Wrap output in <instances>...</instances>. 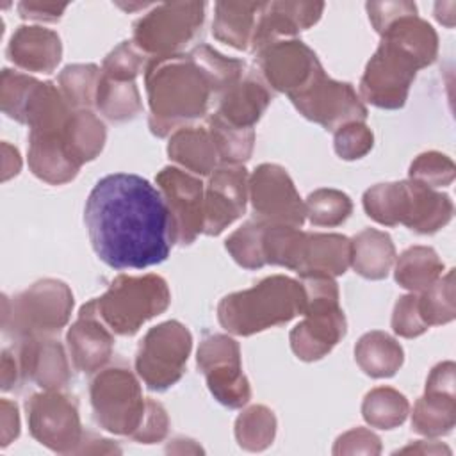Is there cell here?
Listing matches in <instances>:
<instances>
[{"mask_svg": "<svg viewBox=\"0 0 456 456\" xmlns=\"http://www.w3.org/2000/svg\"><path fill=\"white\" fill-rule=\"evenodd\" d=\"M419 314L428 326L447 324L456 317L454 305V269H449L435 283L417 296Z\"/></svg>", "mask_w": 456, "mask_h": 456, "instance_id": "obj_40", "label": "cell"}, {"mask_svg": "<svg viewBox=\"0 0 456 456\" xmlns=\"http://www.w3.org/2000/svg\"><path fill=\"white\" fill-rule=\"evenodd\" d=\"M324 11L322 2H267L262 4L253 39V53L264 50L265 46L281 41L283 37H292L297 32L315 25Z\"/></svg>", "mask_w": 456, "mask_h": 456, "instance_id": "obj_18", "label": "cell"}, {"mask_svg": "<svg viewBox=\"0 0 456 456\" xmlns=\"http://www.w3.org/2000/svg\"><path fill=\"white\" fill-rule=\"evenodd\" d=\"M207 130L212 137L221 164L240 166L251 157L255 146V130L232 126L216 112L208 116Z\"/></svg>", "mask_w": 456, "mask_h": 456, "instance_id": "obj_37", "label": "cell"}, {"mask_svg": "<svg viewBox=\"0 0 456 456\" xmlns=\"http://www.w3.org/2000/svg\"><path fill=\"white\" fill-rule=\"evenodd\" d=\"M7 57L25 71L52 73L62 57L61 37L39 25H21L11 36Z\"/></svg>", "mask_w": 456, "mask_h": 456, "instance_id": "obj_22", "label": "cell"}, {"mask_svg": "<svg viewBox=\"0 0 456 456\" xmlns=\"http://www.w3.org/2000/svg\"><path fill=\"white\" fill-rule=\"evenodd\" d=\"M351 265V240L340 233H308L305 240L299 276H340Z\"/></svg>", "mask_w": 456, "mask_h": 456, "instance_id": "obj_25", "label": "cell"}, {"mask_svg": "<svg viewBox=\"0 0 456 456\" xmlns=\"http://www.w3.org/2000/svg\"><path fill=\"white\" fill-rule=\"evenodd\" d=\"M20 381H21V374H20L18 358L16 354L5 349L2 353V390H11Z\"/></svg>", "mask_w": 456, "mask_h": 456, "instance_id": "obj_56", "label": "cell"}, {"mask_svg": "<svg viewBox=\"0 0 456 456\" xmlns=\"http://www.w3.org/2000/svg\"><path fill=\"white\" fill-rule=\"evenodd\" d=\"M84 221L98 258L112 269H146L173 246L166 201L159 187L132 173H112L87 196Z\"/></svg>", "mask_w": 456, "mask_h": 456, "instance_id": "obj_1", "label": "cell"}, {"mask_svg": "<svg viewBox=\"0 0 456 456\" xmlns=\"http://www.w3.org/2000/svg\"><path fill=\"white\" fill-rule=\"evenodd\" d=\"M171 303L166 280L159 274L116 276L109 289L94 297V306L105 326L121 337H130L139 328L160 315Z\"/></svg>", "mask_w": 456, "mask_h": 456, "instance_id": "obj_5", "label": "cell"}, {"mask_svg": "<svg viewBox=\"0 0 456 456\" xmlns=\"http://www.w3.org/2000/svg\"><path fill=\"white\" fill-rule=\"evenodd\" d=\"M346 315L337 306L315 308L305 314L290 331V347L303 362H315L326 356L346 335Z\"/></svg>", "mask_w": 456, "mask_h": 456, "instance_id": "obj_21", "label": "cell"}, {"mask_svg": "<svg viewBox=\"0 0 456 456\" xmlns=\"http://www.w3.org/2000/svg\"><path fill=\"white\" fill-rule=\"evenodd\" d=\"M71 310V289L61 280L45 278L12 297L4 296L2 328L18 340L52 337L68 324Z\"/></svg>", "mask_w": 456, "mask_h": 456, "instance_id": "obj_4", "label": "cell"}, {"mask_svg": "<svg viewBox=\"0 0 456 456\" xmlns=\"http://www.w3.org/2000/svg\"><path fill=\"white\" fill-rule=\"evenodd\" d=\"M192 335L180 321H166L146 331L135 353V372L155 392L176 385L185 372Z\"/></svg>", "mask_w": 456, "mask_h": 456, "instance_id": "obj_7", "label": "cell"}, {"mask_svg": "<svg viewBox=\"0 0 456 456\" xmlns=\"http://www.w3.org/2000/svg\"><path fill=\"white\" fill-rule=\"evenodd\" d=\"M420 62L399 43L381 37L360 78V98L379 109H399L406 103L410 86Z\"/></svg>", "mask_w": 456, "mask_h": 456, "instance_id": "obj_9", "label": "cell"}, {"mask_svg": "<svg viewBox=\"0 0 456 456\" xmlns=\"http://www.w3.org/2000/svg\"><path fill=\"white\" fill-rule=\"evenodd\" d=\"M306 232L296 226L265 223L262 232V255L265 264L281 265L290 271L299 269Z\"/></svg>", "mask_w": 456, "mask_h": 456, "instance_id": "obj_35", "label": "cell"}, {"mask_svg": "<svg viewBox=\"0 0 456 456\" xmlns=\"http://www.w3.org/2000/svg\"><path fill=\"white\" fill-rule=\"evenodd\" d=\"M271 100L273 94L267 86L253 73H248L217 96L216 114L232 126L255 130Z\"/></svg>", "mask_w": 456, "mask_h": 456, "instance_id": "obj_23", "label": "cell"}, {"mask_svg": "<svg viewBox=\"0 0 456 456\" xmlns=\"http://www.w3.org/2000/svg\"><path fill=\"white\" fill-rule=\"evenodd\" d=\"M306 219L314 226H338L353 212L351 198L338 189H317L305 201Z\"/></svg>", "mask_w": 456, "mask_h": 456, "instance_id": "obj_43", "label": "cell"}, {"mask_svg": "<svg viewBox=\"0 0 456 456\" xmlns=\"http://www.w3.org/2000/svg\"><path fill=\"white\" fill-rule=\"evenodd\" d=\"M189 55L203 69V73L208 77V80H210V84L216 91V98L244 77V68L246 66H244L242 61L226 57V55L219 53L217 50H214L208 45L194 46L189 52Z\"/></svg>", "mask_w": 456, "mask_h": 456, "instance_id": "obj_41", "label": "cell"}, {"mask_svg": "<svg viewBox=\"0 0 456 456\" xmlns=\"http://www.w3.org/2000/svg\"><path fill=\"white\" fill-rule=\"evenodd\" d=\"M16 358L21 381H32L43 390H61L69 383L71 370L66 351L52 337L20 340Z\"/></svg>", "mask_w": 456, "mask_h": 456, "instance_id": "obj_19", "label": "cell"}, {"mask_svg": "<svg viewBox=\"0 0 456 456\" xmlns=\"http://www.w3.org/2000/svg\"><path fill=\"white\" fill-rule=\"evenodd\" d=\"M100 77L102 69L96 64H69L59 73V89L73 110L94 103Z\"/></svg>", "mask_w": 456, "mask_h": 456, "instance_id": "obj_39", "label": "cell"}, {"mask_svg": "<svg viewBox=\"0 0 456 456\" xmlns=\"http://www.w3.org/2000/svg\"><path fill=\"white\" fill-rule=\"evenodd\" d=\"M381 440L367 428H354L340 435L333 445V454H379Z\"/></svg>", "mask_w": 456, "mask_h": 456, "instance_id": "obj_51", "label": "cell"}, {"mask_svg": "<svg viewBox=\"0 0 456 456\" xmlns=\"http://www.w3.org/2000/svg\"><path fill=\"white\" fill-rule=\"evenodd\" d=\"M429 326L422 321L419 314V305H417V294H406L401 296L394 306L392 314V330L395 335L404 337V338H415L422 335Z\"/></svg>", "mask_w": 456, "mask_h": 456, "instance_id": "obj_49", "label": "cell"}, {"mask_svg": "<svg viewBox=\"0 0 456 456\" xmlns=\"http://www.w3.org/2000/svg\"><path fill=\"white\" fill-rule=\"evenodd\" d=\"M30 435L45 447L59 454H77L84 429L75 397L61 390L32 394L25 403Z\"/></svg>", "mask_w": 456, "mask_h": 456, "instance_id": "obj_10", "label": "cell"}, {"mask_svg": "<svg viewBox=\"0 0 456 456\" xmlns=\"http://www.w3.org/2000/svg\"><path fill=\"white\" fill-rule=\"evenodd\" d=\"M289 98L299 114L326 130L335 132L349 121H363L367 118V107L354 87L349 82L330 78L324 69Z\"/></svg>", "mask_w": 456, "mask_h": 456, "instance_id": "obj_12", "label": "cell"}, {"mask_svg": "<svg viewBox=\"0 0 456 456\" xmlns=\"http://www.w3.org/2000/svg\"><path fill=\"white\" fill-rule=\"evenodd\" d=\"M87 454V452H121L119 447H116L114 444H110V440L107 438H100L93 433H84L82 444L77 451V454Z\"/></svg>", "mask_w": 456, "mask_h": 456, "instance_id": "obj_58", "label": "cell"}, {"mask_svg": "<svg viewBox=\"0 0 456 456\" xmlns=\"http://www.w3.org/2000/svg\"><path fill=\"white\" fill-rule=\"evenodd\" d=\"M454 362H442L435 365L426 379V392L454 395Z\"/></svg>", "mask_w": 456, "mask_h": 456, "instance_id": "obj_54", "label": "cell"}, {"mask_svg": "<svg viewBox=\"0 0 456 456\" xmlns=\"http://www.w3.org/2000/svg\"><path fill=\"white\" fill-rule=\"evenodd\" d=\"M68 119L61 125L28 132V167L39 180L52 185L71 182L80 169L66 146L64 128Z\"/></svg>", "mask_w": 456, "mask_h": 456, "instance_id": "obj_20", "label": "cell"}, {"mask_svg": "<svg viewBox=\"0 0 456 456\" xmlns=\"http://www.w3.org/2000/svg\"><path fill=\"white\" fill-rule=\"evenodd\" d=\"M0 444L9 445L20 435V415L16 403L9 399L0 401Z\"/></svg>", "mask_w": 456, "mask_h": 456, "instance_id": "obj_55", "label": "cell"}, {"mask_svg": "<svg viewBox=\"0 0 456 456\" xmlns=\"http://www.w3.org/2000/svg\"><path fill=\"white\" fill-rule=\"evenodd\" d=\"M379 36L390 37L406 48L422 68L435 62L438 53V36L435 28L417 12L404 14L392 21Z\"/></svg>", "mask_w": 456, "mask_h": 456, "instance_id": "obj_31", "label": "cell"}, {"mask_svg": "<svg viewBox=\"0 0 456 456\" xmlns=\"http://www.w3.org/2000/svg\"><path fill=\"white\" fill-rule=\"evenodd\" d=\"M146 53H142L134 41L119 43L102 62V75L114 80H135L139 71L146 66Z\"/></svg>", "mask_w": 456, "mask_h": 456, "instance_id": "obj_47", "label": "cell"}, {"mask_svg": "<svg viewBox=\"0 0 456 456\" xmlns=\"http://www.w3.org/2000/svg\"><path fill=\"white\" fill-rule=\"evenodd\" d=\"M374 144L372 130L363 121H349L335 130V153L344 160H356L365 157Z\"/></svg>", "mask_w": 456, "mask_h": 456, "instance_id": "obj_48", "label": "cell"}, {"mask_svg": "<svg viewBox=\"0 0 456 456\" xmlns=\"http://www.w3.org/2000/svg\"><path fill=\"white\" fill-rule=\"evenodd\" d=\"M395 262V248L388 233L365 228L351 239V267L367 280H381Z\"/></svg>", "mask_w": 456, "mask_h": 456, "instance_id": "obj_27", "label": "cell"}, {"mask_svg": "<svg viewBox=\"0 0 456 456\" xmlns=\"http://www.w3.org/2000/svg\"><path fill=\"white\" fill-rule=\"evenodd\" d=\"M260 7L258 2H217L212 21L214 37L237 50L249 48Z\"/></svg>", "mask_w": 456, "mask_h": 456, "instance_id": "obj_28", "label": "cell"}, {"mask_svg": "<svg viewBox=\"0 0 456 456\" xmlns=\"http://www.w3.org/2000/svg\"><path fill=\"white\" fill-rule=\"evenodd\" d=\"M36 78L28 77L25 73L14 71V69H2L0 77V107L4 114H7L11 119H16L21 123L25 103L30 96V91L36 86Z\"/></svg>", "mask_w": 456, "mask_h": 456, "instance_id": "obj_46", "label": "cell"}, {"mask_svg": "<svg viewBox=\"0 0 456 456\" xmlns=\"http://www.w3.org/2000/svg\"><path fill=\"white\" fill-rule=\"evenodd\" d=\"M21 169V159L14 146L9 142H2V180H9L11 176H16Z\"/></svg>", "mask_w": 456, "mask_h": 456, "instance_id": "obj_57", "label": "cell"}, {"mask_svg": "<svg viewBox=\"0 0 456 456\" xmlns=\"http://www.w3.org/2000/svg\"><path fill=\"white\" fill-rule=\"evenodd\" d=\"M203 20V2L159 4L134 23L132 41L150 57L175 55L194 39Z\"/></svg>", "mask_w": 456, "mask_h": 456, "instance_id": "obj_8", "label": "cell"}, {"mask_svg": "<svg viewBox=\"0 0 456 456\" xmlns=\"http://www.w3.org/2000/svg\"><path fill=\"white\" fill-rule=\"evenodd\" d=\"M442 271L444 262L433 248L411 246L397 256L394 276L403 289L410 292H422L442 276Z\"/></svg>", "mask_w": 456, "mask_h": 456, "instance_id": "obj_32", "label": "cell"}, {"mask_svg": "<svg viewBox=\"0 0 456 456\" xmlns=\"http://www.w3.org/2000/svg\"><path fill=\"white\" fill-rule=\"evenodd\" d=\"M354 360L367 376L390 378L401 369L404 362V351L394 337L374 330L362 335L356 342Z\"/></svg>", "mask_w": 456, "mask_h": 456, "instance_id": "obj_29", "label": "cell"}, {"mask_svg": "<svg viewBox=\"0 0 456 456\" xmlns=\"http://www.w3.org/2000/svg\"><path fill=\"white\" fill-rule=\"evenodd\" d=\"M249 175L244 166L216 167L208 176L203 198V233L219 235L246 212Z\"/></svg>", "mask_w": 456, "mask_h": 456, "instance_id": "obj_16", "label": "cell"}, {"mask_svg": "<svg viewBox=\"0 0 456 456\" xmlns=\"http://www.w3.org/2000/svg\"><path fill=\"white\" fill-rule=\"evenodd\" d=\"M198 369L214 399L226 408H242L251 399V387L242 372L237 340L223 333L203 337L196 354Z\"/></svg>", "mask_w": 456, "mask_h": 456, "instance_id": "obj_11", "label": "cell"}, {"mask_svg": "<svg viewBox=\"0 0 456 456\" xmlns=\"http://www.w3.org/2000/svg\"><path fill=\"white\" fill-rule=\"evenodd\" d=\"M71 363L77 370L98 372L112 356L114 333L100 319L94 299L80 306L77 321L66 333Z\"/></svg>", "mask_w": 456, "mask_h": 456, "instance_id": "obj_17", "label": "cell"}, {"mask_svg": "<svg viewBox=\"0 0 456 456\" xmlns=\"http://www.w3.org/2000/svg\"><path fill=\"white\" fill-rule=\"evenodd\" d=\"M66 4H48V2H32L23 0L18 4V12L23 20L32 21H57L66 11Z\"/></svg>", "mask_w": 456, "mask_h": 456, "instance_id": "obj_53", "label": "cell"}, {"mask_svg": "<svg viewBox=\"0 0 456 456\" xmlns=\"http://www.w3.org/2000/svg\"><path fill=\"white\" fill-rule=\"evenodd\" d=\"M454 176H456V167L452 159L440 151H424L417 155L408 169L410 180L420 182L433 189L451 185Z\"/></svg>", "mask_w": 456, "mask_h": 456, "instance_id": "obj_45", "label": "cell"}, {"mask_svg": "<svg viewBox=\"0 0 456 456\" xmlns=\"http://www.w3.org/2000/svg\"><path fill=\"white\" fill-rule=\"evenodd\" d=\"M157 187L166 201L171 224L173 244L187 246L203 233V198L201 180L180 167L166 166L155 176Z\"/></svg>", "mask_w": 456, "mask_h": 456, "instance_id": "obj_13", "label": "cell"}, {"mask_svg": "<svg viewBox=\"0 0 456 456\" xmlns=\"http://www.w3.org/2000/svg\"><path fill=\"white\" fill-rule=\"evenodd\" d=\"M456 424V395L424 392L413 404L411 428L424 436H442Z\"/></svg>", "mask_w": 456, "mask_h": 456, "instance_id": "obj_33", "label": "cell"}, {"mask_svg": "<svg viewBox=\"0 0 456 456\" xmlns=\"http://www.w3.org/2000/svg\"><path fill=\"white\" fill-rule=\"evenodd\" d=\"M365 9L378 34H381L397 18L417 12V5L413 2H369Z\"/></svg>", "mask_w": 456, "mask_h": 456, "instance_id": "obj_52", "label": "cell"}, {"mask_svg": "<svg viewBox=\"0 0 456 456\" xmlns=\"http://www.w3.org/2000/svg\"><path fill=\"white\" fill-rule=\"evenodd\" d=\"M94 420L109 433L134 436L146 415L148 397H142L137 376L125 365L100 369L89 387Z\"/></svg>", "mask_w": 456, "mask_h": 456, "instance_id": "obj_6", "label": "cell"}, {"mask_svg": "<svg viewBox=\"0 0 456 456\" xmlns=\"http://www.w3.org/2000/svg\"><path fill=\"white\" fill-rule=\"evenodd\" d=\"M404 207V183L387 182L363 192V208L370 219L385 226L401 224Z\"/></svg>", "mask_w": 456, "mask_h": 456, "instance_id": "obj_42", "label": "cell"}, {"mask_svg": "<svg viewBox=\"0 0 456 456\" xmlns=\"http://www.w3.org/2000/svg\"><path fill=\"white\" fill-rule=\"evenodd\" d=\"M305 312V290L299 280L273 274L246 290L224 296L217 305V321L232 335L249 337L285 324Z\"/></svg>", "mask_w": 456, "mask_h": 456, "instance_id": "obj_3", "label": "cell"}, {"mask_svg": "<svg viewBox=\"0 0 456 456\" xmlns=\"http://www.w3.org/2000/svg\"><path fill=\"white\" fill-rule=\"evenodd\" d=\"M150 105L148 125L157 137L185 126L208 112L216 91L189 53L151 57L144 66Z\"/></svg>", "mask_w": 456, "mask_h": 456, "instance_id": "obj_2", "label": "cell"}, {"mask_svg": "<svg viewBox=\"0 0 456 456\" xmlns=\"http://www.w3.org/2000/svg\"><path fill=\"white\" fill-rule=\"evenodd\" d=\"M397 452H413V454H440V452H445L449 454L451 449L445 447L444 444H438V442H428V440H419L408 447H403L399 449Z\"/></svg>", "mask_w": 456, "mask_h": 456, "instance_id": "obj_59", "label": "cell"}, {"mask_svg": "<svg viewBox=\"0 0 456 456\" xmlns=\"http://www.w3.org/2000/svg\"><path fill=\"white\" fill-rule=\"evenodd\" d=\"M454 205L445 192H438L415 180H404V216L401 224L428 235L444 228L452 219Z\"/></svg>", "mask_w": 456, "mask_h": 456, "instance_id": "obj_24", "label": "cell"}, {"mask_svg": "<svg viewBox=\"0 0 456 456\" xmlns=\"http://www.w3.org/2000/svg\"><path fill=\"white\" fill-rule=\"evenodd\" d=\"M167 429H169V417L166 408L159 401L148 397L146 415L139 429L134 433L132 440L139 444H157L166 438Z\"/></svg>", "mask_w": 456, "mask_h": 456, "instance_id": "obj_50", "label": "cell"}, {"mask_svg": "<svg viewBox=\"0 0 456 456\" xmlns=\"http://www.w3.org/2000/svg\"><path fill=\"white\" fill-rule=\"evenodd\" d=\"M249 200L256 219L271 224L301 228L306 219L305 201L285 167L260 164L249 176Z\"/></svg>", "mask_w": 456, "mask_h": 456, "instance_id": "obj_14", "label": "cell"}, {"mask_svg": "<svg viewBox=\"0 0 456 456\" xmlns=\"http://www.w3.org/2000/svg\"><path fill=\"white\" fill-rule=\"evenodd\" d=\"M94 105L100 114L116 123L134 119L142 110L141 94L134 80H114L105 75L100 77Z\"/></svg>", "mask_w": 456, "mask_h": 456, "instance_id": "obj_34", "label": "cell"}, {"mask_svg": "<svg viewBox=\"0 0 456 456\" xmlns=\"http://www.w3.org/2000/svg\"><path fill=\"white\" fill-rule=\"evenodd\" d=\"M169 159L196 176H210L219 162L216 146L207 128L182 126L167 142Z\"/></svg>", "mask_w": 456, "mask_h": 456, "instance_id": "obj_26", "label": "cell"}, {"mask_svg": "<svg viewBox=\"0 0 456 456\" xmlns=\"http://www.w3.org/2000/svg\"><path fill=\"white\" fill-rule=\"evenodd\" d=\"M264 226H265V221L253 217L226 239L224 248L240 267L260 269L265 265V260L262 255Z\"/></svg>", "mask_w": 456, "mask_h": 456, "instance_id": "obj_44", "label": "cell"}, {"mask_svg": "<svg viewBox=\"0 0 456 456\" xmlns=\"http://www.w3.org/2000/svg\"><path fill=\"white\" fill-rule=\"evenodd\" d=\"M255 55L264 80L287 96L308 86L322 71L315 52L299 39L276 41Z\"/></svg>", "mask_w": 456, "mask_h": 456, "instance_id": "obj_15", "label": "cell"}, {"mask_svg": "<svg viewBox=\"0 0 456 456\" xmlns=\"http://www.w3.org/2000/svg\"><path fill=\"white\" fill-rule=\"evenodd\" d=\"M410 411L408 399L395 388L376 387L365 394L362 415L370 428L394 429L401 426Z\"/></svg>", "mask_w": 456, "mask_h": 456, "instance_id": "obj_36", "label": "cell"}, {"mask_svg": "<svg viewBox=\"0 0 456 456\" xmlns=\"http://www.w3.org/2000/svg\"><path fill=\"white\" fill-rule=\"evenodd\" d=\"M276 436L274 411L264 404L246 408L235 420L237 444L251 452L267 449Z\"/></svg>", "mask_w": 456, "mask_h": 456, "instance_id": "obj_38", "label": "cell"}, {"mask_svg": "<svg viewBox=\"0 0 456 456\" xmlns=\"http://www.w3.org/2000/svg\"><path fill=\"white\" fill-rule=\"evenodd\" d=\"M64 139L71 159L82 166L100 155L107 139V130L94 112L80 109L71 112L64 128Z\"/></svg>", "mask_w": 456, "mask_h": 456, "instance_id": "obj_30", "label": "cell"}]
</instances>
